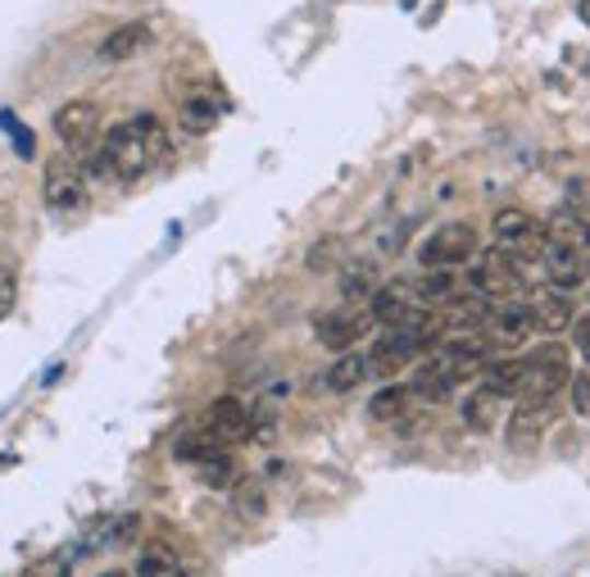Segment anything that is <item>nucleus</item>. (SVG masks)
<instances>
[{
  "mask_svg": "<svg viewBox=\"0 0 590 577\" xmlns=\"http://www.w3.org/2000/svg\"><path fill=\"white\" fill-rule=\"evenodd\" d=\"M368 327H372V314L346 305V310H332V314L319 319V342H323L327 350H340V355H346Z\"/></svg>",
  "mask_w": 590,
  "mask_h": 577,
  "instance_id": "obj_10",
  "label": "nucleus"
},
{
  "mask_svg": "<svg viewBox=\"0 0 590 577\" xmlns=\"http://www.w3.org/2000/svg\"><path fill=\"white\" fill-rule=\"evenodd\" d=\"M82 196H86V173L69 155L65 160H50L46 164V205L73 209V205H82Z\"/></svg>",
  "mask_w": 590,
  "mask_h": 577,
  "instance_id": "obj_9",
  "label": "nucleus"
},
{
  "mask_svg": "<svg viewBox=\"0 0 590 577\" xmlns=\"http://www.w3.org/2000/svg\"><path fill=\"white\" fill-rule=\"evenodd\" d=\"M482 323H486L490 346H522V342H527V332H536L532 305H518V300H505V305L486 310Z\"/></svg>",
  "mask_w": 590,
  "mask_h": 577,
  "instance_id": "obj_7",
  "label": "nucleus"
},
{
  "mask_svg": "<svg viewBox=\"0 0 590 577\" xmlns=\"http://www.w3.org/2000/svg\"><path fill=\"white\" fill-rule=\"evenodd\" d=\"M236 509L245 513V519H259V513H264V496H259V487H236Z\"/></svg>",
  "mask_w": 590,
  "mask_h": 577,
  "instance_id": "obj_28",
  "label": "nucleus"
},
{
  "mask_svg": "<svg viewBox=\"0 0 590 577\" xmlns=\"http://www.w3.org/2000/svg\"><path fill=\"white\" fill-rule=\"evenodd\" d=\"M0 128L14 137V146H19V155H23V160H33V132H27L23 124H14V114H10V109H0Z\"/></svg>",
  "mask_w": 590,
  "mask_h": 577,
  "instance_id": "obj_27",
  "label": "nucleus"
},
{
  "mask_svg": "<svg viewBox=\"0 0 590 577\" xmlns=\"http://www.w3.org/2000/svg\"><path fill=\"white\" fill-rule=\"evenodd\" d=\"M132 577H182V559H177V551H169V545H146Z\"/></svg>",
  "mask_w": 590,
  "mask_h": 577,
  "instance_id": "obj_20",
  "label": "nucleus"
},
{
  "mask_svg": "<svg viewBox=\"0 0 590 577\" xmlns=\"http://www.w3.org/2000/svg\"><path fill=\"white\" fill-rule=\"evenodd\" d=\"M213 124H219V105L205 101V96H192L182 105V128L186 132H209Z\"/></svg>",
  "mask_w": 590,
  "mask_h": 577,
  "instance_id": "obj_24",
  "label": "nucleus"
},
{
  "mask_svg": "<svg viewBox=\"0 0 590 577\" xmlns=\"http://www.w3.org/2000/svg\"><path fill=\"white\" fill-rule=\"evenodd\" d=\"M568 386V350L558 342L536 346L532 355L522 359V386L518 396L522 401H554V391Z\"/></svg>",
  "mask_w": 590,
  "mask_h": 577,
  "instance_id": "obj_2",
  "label": "nucleus"
},
{
  "mask_svg": "<svg viewBox=\"0 0 590 577\" xmlns=\"http://www.w3.org/2000/svg\"><path fill=\"white\" fill-rule=\"evenodd\" d=\"M169 155V132L154 114H137L128 124H118L105 132L101 141V160H105V173L118 177V182H137L141 173H150Z\"/></svg>",
  "mask_w": 590,
  "mask_h": 577,
  "instance_id": "obj_1",
  "label": "nucleus"
},
{
  "mask_svg": "<svg viewBox=\"0 0 590 577\" xmlns=\"http://www.w3.org/2000/svg\"><path fill=\"white\" fill-rule=\"evenodd\" d=\"M459 386V378L450 373V363L437 355V359H423L418 363V378H414V396H423V401H441V396H450V391Z\"/></svg>",
  "mask_w": 590,
  "mask_h": 577,
  "instance_id": "obj_15",
  "label": "nucleus"
},
{
  "mask_svg": "<svg viewBox=\"0 0 590 577\" xmlns=\"http://www.w3.org/2000/svg\"><path fill=\"white\" fill-rule=\"evenodd\" d=\"M19 305V278H14V268L0 264V319H10Z\"/></svg>",
  "mask_w": 590,
  "mask_h": 577,
  "instance_id": "obj_26",
  "label": "nucleus"
},
{
  "mask_svg": "<svg viewBox=\"0 0 590 577\" xmlns=\"http://www.w3.org/2000/svg\"><path fill=\"white\" fill-rule=\"evenodd\" d=\"M336 251H340V241H319V246H314V251H309V268H314V273L332 268V264H336V259H332Z\"/></svg>",
  "mask_w": 590,
  "mask_h": 577,
  "instance_id": "obj_30",
  "label": "nucleus"
},
{
  "mask_svg": "<svg viewBox=\"0 0 590 577\" xmlns=\"http://www.w3.org/2000/svg\"><path fill=\"white\" fill-rule=\"evenodd\" d=\"M577 350L590 359V314H581V319H577Z\"/></svg>",
  "mask_w": 590,
  "mask_h": 577,
  "instance_id": "obj_33",
  "label": "nucleus"
},
{
  "mask_svg": "<svg viewBox=\"0 0 590 577\" xmlns=\"http://www.w3.org/2000/svg\"><path fill=\"white\" fill-rule=\"evenodd\" d=\"M378 291V264H350L346 273H340V296L346 300H363V296H372Z\"/></svg>",
  "mask_w": 590,
  "mask_h": 577,
  "instance_id": "obj_23",
  "label": "nucleus"
},
{
  "mask_svg": "<svg viewBox=\"0 0 590 577\" xmlns=\"http://www.w3.org/2000/svg\"><path fill=\"white\" fill-rule=\"evenodd\" d=\"M23 577H69V564L50 555V559H37V564H27V568H23Z\"/></svg>",
  "mask_w": 590,
  "mask_h": 577,
  "instance_id": "obj_29",
  "label": "nucleus"
},
{
  "mask_svg": "<svg viewBox=\"0 0 590 577\" xmlns=\"http://www.w3.org/2000/svg\"><path fill=\"white\" fill-rule=\"evenodd\" d=\"M101 577H128V573H101Z\"/></svg>",
  "mask_w": 590,
  "mask_h": 577,
  "instance_id": "obj_35",
  "label": "nucleus"
},
{
  "mask_svg": "<svg viewBox=\"0 0 590 577\" xmlns=\"http://www.w3.org/2000/svg\"><path fill=\"white\" fill-rule=\"evenodd\" d=\"M572 300L558 291V287H549V291H541L536 300H532V323L541 327V332H568L572 327Z\"/></svg>",
  "mask_w": 590,
  "mask_h": 577,
  "instance_id": "obj_14",
  "label": "nucleus"
},
{
  "mask_svg": "<svg viewBox=\"0 0 590 577\" xmlns=\"http://www.w3.org/2000/svg\"><path fill=\"white\" fill-rule=\"evenodd\" d=\"M96 105L91 101H69V105H59L55 109V137L65 141L69 150H78V155H86V146L91 137H96Z\"/></svg>",
  "mask_w": 590,
  "mask_h": 577,
  "instance_id": "obj_8",
  "label": "nucleus"
},
{
  "mask_svg": "<svg viewBox=\"0 0 590 577\" xmlns=\"http://www.w3.org/2000/svg\"><path fill=\"white\" fill-rule=\"evenodd\" d=\"M473 287L482 291V296H500V300H509V296H522L527 291V268H522V259L513 255V251H486L477 264H473Z\"/></svg>",
  "mask_w": 590,
  "mask_h": 577,
  "instance_id": "obj_3",
  "label": "nucleus"
},
{
  "mask_svg": "<svg viewBox=\"0 0 590 577\" xmlns=\"http://www.w3.org/2000/svg\"><path fill=\"white\" fill-rule=\"evenodd\" d=\"M200 428L219 441V446H232V441H245V437L255 432V418H251V405H241L236 396H223V401L209 405Z\"/></svg>",
  "mask_w": 590,
  "mask_h": 577,
  "instance_id": "obj_6",
  "label": "nucleus"
},
{
  "mask_svg": "<svg viewBox=\"0 0 590 577\" xmlns=\"http://www.w3.org/2000/svg\"><path fill=\"white\" fill-rule=\"evenodd\" d=\"M541 236L549 241V246H564V251H586V246H590V223H586L581 209L564 205V209H554V215H549V223L541 228Z\"/></svg>",
  "mask_w": 590,
  "mask_h": 577,
  "instance_id": "obj_12",
  "label": "nucleus"
},
{
  "mask_svg": "<svg viewBox=\"0 0 590 577\" xmlns=\"http://www.w3.org/2000/svg\"><path fill=\"white\" fill-rule=\"evenodd\" d=\"M545 278H549L558 291L581 287V282H586V259H581V251L549 246V251H545Z\"/></svg>",
  "mask_w": 590,
  "mask_h": 577,
  "instance_id": "obj_16",
  "label": "nucleus"
},
{
  "mask_svg": "<svg viewBox=\"0 0 590 577\" xmlns=\"http://www.w3.org/2000/svg\"><path fill=\"white\" fill-rule=\"evenodd\" d=\"M500 401H505V396H495L490 386L473 391V396L463 401V423H468L473 432H490L495 423H500Z\"/></svg>",
  "mask_w": 590,
  "mask_h": 577,
  "instance_id": "obj_17",
  "label": "nucleus"
},
{
  "mask_svg": "<svg viewBox=\"0 0 590 577\" xmlns=\"http://www.w3.org/2000/svg\"><path fill=\"white\" fill-rule=\"evenodd\" d=\"M196 473H200L205 487L223 492V487H232V482H236V460H232L228 450H213V454H205V460L196 464Z\"/></svg>",
  "mask_w": 590,
  "mask_h": 577,
  "instance_id": "obj_21",
  "label": "nucleus"
},
{
  "mask_svg": "<svg viewBox=\"0 0 590 577\" xmlns=\"http://www.w3.org/2000/svg\"><path fill=\"white\" fill-rule=\"evenodd\" d=\"M150 42V27L146 23H128V27H118V33H109L105 42H101V59H128V55H137L141 46Z\"/></svg>",
  "mask_w": 590,
  "mask_h": 577,
  "instance_id": "obj_18",
  "label": "nucleus"
},
{
  "mask_svg": "<svg viewBox=\"0 0 590 577\" xmlns=\"http://www.w3.org/2000/svg\"><path fill=\"white\" fill-rule=\"evenodd\" d=\"M482 378L495 396H518L522 386V359H486L482 363Z\"/></svg>",
  "mask_w": 590,
  "mask_h": 577,
  "instance_id": "obj_19",
  "label": "nucleus"
},
{
  "mask_svg": "<svg viewBox=\"0 0 590 577\" xmlns=\"http://www.w3.org/2000/svg\"><path fill=\"white\" fill-rule=\"evenodd\" d=\"M473 255H477V228L473 223H441L418 246L423 268H454V264H468Z\"/></svg>",
  "mask_w": 590,
  "mask_h": 577,
  "instance_id": "obj_4",
  "label": "nucleus"
},
{
  "mask_svg": "<svg viewBox=\"0 0 590 577\" xmlns=\"http://www.w3.org/2000/svg\"><path fill=\"white\" fill-rule=\"evenodd\" d=\"M409 396H414V391L409 386H386V391H378V396H372V405H368V414L372 418H400V414H405L409 409Z\"/></svg>",
  "mask_w": 590,
  "mask_h": 577,
  "instance_id": "obj_25",
  "label": "nucleus"
},
{
  "mask_svg": "<svg viewBox=\"0 0 590 577\" xmlns=\"http://www.w3.org/2000/svg\"><path fill=\"white\" fill-rule=\"evenodd\" d=\"M363 378H368V359H363V355H350V350L327 369V386H332V391H355Z\"/></svg>",
  "mask_w": 590,
  "mask_h": 577,
  "instance_id": "obj_22",
  "label": "nucleus"
},
{
  "mask_svg": "<svg viewBox=\"0 0 590 577\" xmlns=\"http://www.w3.org/2000/svg\"><path fill=\"white\" fill-rule=\"evenodd\" d=\"M372 319L386 327H423L431 310L414 296V282H391L372 291Z\"/></svg>",
  "mask_w": 590,
  "mask_h": 577,
  "instance_id": "obj_5",
  "label": "nucleus"
},
{
  "mask_svg": "<svg viewBox=\"0 0 590 577\" xmlns=\"http://www.w3.org/2000/svg\"><path fill=\"white\" fill-rule=\"evenodd\" d=\"M568 200H572V205H586V200H590V177H572V182H568Z\"/></svg>",
  "mask_w": 590,
  "mask_h": 577,
  "instance_id": "obj_32",
  "label": "nucleus"
},
{
  "mask_svg": "<svg viewBox=\"0 0 590 577\" xmlns=\"http://www.w3.org/2000/svg\"><path fill=\"white\" fill-rule=\"evenodd\" d=\"M495 236H500L505 251H527L541 241V223L527 215V209H500V215H495Z\"/></svg>",
  "mask_w": 590,
  "mask_h": 577,
  "instance_id": "obj_13",
  "label": "nucleus"
},
{
  "mask_svg": "<svg viewBox=\"0 0 590 577\" xmlns=\"http://www.w3.org/2000/svg\"><path fill=\"white\" fill-rule=\"evenodd\" d=\"M549 428V401H522L509 418V450H532Z\"/></svg>",
  "mask_w": 590,
  "mask_h": 577,
  "instance_id": "obj_11",
  "label": "nucleus"
},
{
  "mask_svg": "<svg viewBox=\"0 0 590 577\" xmlns=\"http://www.w3.org/2000/svg\"><path fill=\"white\" fill-rule=\"evenodd\" d=\"M568 386H572V409L590 418V378H568Z\"/></svg>",
  "mask_w": 590,
  "mask_h": 577,
  "instance_id": "obj_31",
  "label": "nucleus"
},
{
  "mask_svg": "<svg viewBox=\"0 0 590 577\" xmlns=\"http://www.w3.org/2000/svg\"><path fill=\"white\" fill-rule=\"evenodd\" d=\"M577 19L590 27V0H577Z\"/></svg>",
  "mask_w": 590,
  "mask_h": 577,
  "instance_id": "obj_34",
  "label": "nucleus"
}]
</instances>
